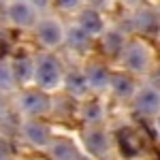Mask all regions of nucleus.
Returning a JSON list of instances; mask_svg holds the SVG:
<instances>
[{
	"instance_id": "nucleus-11",
	"label": "nucleus",
	"mask_w": 160,
	"mask_h": 160,
	"mask_svg": "<svg viewBox=\"0 0 160 160\" xmlns=\"http://www.w3.org/2000/svg\"><path fill=\"white\" fill-rule=\"evenodd\" d=\"M75 26H79L86 34L94 38L96 34H102L105 32V19H102V13L94 11V9H90V7H81L79 11H77V22Z\"/></svg>"
},
{
	"instance_id": "nucleus-22",
	"label": "nucleus",
	"mask_w": 160,
	"mask_h": 160,
	"mask_svg": "<svg viewBox=\"0 0 160 160\" xmlns=\"http://www.w3.org/2000/svg\"><path fill=\"white\" fill-rule=\"evenodd\" d=\"M11 143H9V139H4V137H0V160H9L11 158Z\"/></svg>"
},
{
	"instance_id": "nucleus-5",
	"label": "nucleus",
	"mask_w": 160,
	"mask_h": 160,
	"mask_svg": "<svg viewBox=\"0 0 160 160\" xmlns=\"http://www.w3.org/2000/svg\"><path fill=\"white\" fill-rule=\"evenodd\" d=\"M4 17H7V22L11 26L22 28V30L34 28V24L38 22L37 11L26 0H7V4H4Z\"/></svg>"
},
{
	"instance_id": "nucleus-8",
	"label": "nucleus",
	"mask_w": 160,
	"mask_h": 160,
	"mask_svg": "<svg viewBox=\"0 0 160 160\" xmlns=\"http://www.w3.org/2000/svg\"><path fill=\"white\" fill-rule=\"evenodd\" d=\"M19 128H22L24 139L30 143V145H34V148H47L49 141L53 139L49 126L43 122V120H30V118H24L22 124H19Z\"/></svg>"
},
{
	"instance_id": "nucleus-12",
	"label": "nucleus",
	"mask_w": 160,
	"mask_h": 160,
	"mask_svg": "<svg viewBox=\"0 0 160 160\" xmlns=\"http://www.w3.org/2000/svg\"><path fill=\"white\" fill-rule=\"evenodd\" d=\"M45 149H47V154L51 156V160H83L79 148L75 145L73 141L62 139V137L51 139L49 145H47Z\"/></svg>"
},
{
	"instance_id": "nucleus-13",
	"label": "nucleus",
	"mask_w": 160,
	"mask_h": 160,
	"mask_svg": "<svg viewBox=\"0 0 160 160\" xmlns=\"http://www.w3.org/2000/svg\"><path fill=\"white\" fill-rule=\"evenodd\" d=\"M100 47L102 53L109 56V58H120L122 56L124 47H126V37H124L122 30L118 28H105V32L100 34Z\"/></svg>"
},
{
	"instance_id": "nucleus-18",
	"label": "nucleus",
	"mask_w": 160,
	"mask_h": 160,
	"mask_svg": "<svg viewBox=\"0 0 160 160\" xmlns=\"http://www.w3.org/2000/svg\"><path fill=\"white\" fill-rule=\"evenodd\" d=\"M64 43L71 47L73 51H79V53H86L92 47V37L86 34L79 26H68L66 28V34H64Z\"/></svg>"
},
{
	"instance_id": "nucleus-1",
	"label": "nucleus",
	"mask_w": 160,
	"mask_h": 160,
	"mask_svg": "<svg viewBox=\"0 0 160 160\" xmlns=\"http://www.w3.org/2000/svg\"><path fill=\"white\" fill-rule=\"evenodd\" d=\"M62 81H64V66L60 58L49 51L38 53L34 58V79H32L37 90H43L45 94H49L62 86Z\"/></svg>"
},
{
	"instance_id": "nucleus-29",
	"label": "nucleus",
	"mask_w": 160,
	"mask_h": 160,
	"mask_svg": "<svg viewBox=\"0 0 160 160\" xmlns=\"http://www.w3.org/2000/svg\"><path fill=\"white\" fill-rule=\"evenodd\" d=\"M158 13H160V11H158Z\"/></svg>"
},
{
	"instance_id": "nucleus-16",
	"label": "nucleus",
	"mask_w": 160,
	"mask_h": 160,
	"mask_svg": "<svg viewBox=\"0 0 160 160\" xmlns=\"http://www.w3.org/2000/svg\"><path fill=\"white\" fill-rule=\"evenodd\" d=\"M79 120L86 126H100V122L105 120L102 102L96 98H83V102L79 105Z\"/></svg>"
},
{
	"instance_id": "nucleus-27",
	"label": "nucleus",
	"mask_w": 160,
	"mask_h": 160,
	"mask_svg": "<svg viewBox=\"0 0 160 160\" xmlns=\"http://www.w3.org/2000/svg\"><path fill=\"white\" fill-rule=\"evenodd\" d=\"M156 130H158V132H160V113H158V115H156Z\"/></svg>"
},
{
	"instance_id": "nucleus-26",
	"label": "nucleus",
	"mask_w": 160,
	"mask_h": 160,
	"mask_svg": "<svg viewBox=\"0 0 160 160\" xmlns=\"http://www.w3.org/2000/svg\"><path fill=\"white\" fill-rule=\"evenodd\" d=\"M4 113H7V96L4 92H0V118H4Z\"/></svg>"
},
{
	"instance_id": "nucleus-14",
	"label": "nucleus",
	"mask_w": 160,
	"mask_h": 160,
	"mask_svg": "<svg viewBox=\"0 0 160 160\" xmlns=\"http://www.w3.org/2000/svg\"><path fill=\"white\" fill-rule=\"evenodd\" d=\"M118 143L122 149V156H126V158H137L139 154H143L141 135L132 128H120L118 130Z\"/></svg>"
},
{
	"instance_id": "nucleus-7",
	"label": "nucleus",
	"mask_w": 160,
	"mask_h": 160,
	"mask_svg": "<svg viewBox=\"0 0 160 160\" xmlns=\"http://www.w3.org/2000/svg\"><path fill=\"white\" fill-rule=\"evenodd\" d=\"M81 137H83V145H86V149L92 154V156L105 158V156L109 154L111 137H109V132H107L102 126H86V130H83Z\"/></svg>"
},
{
	"instance_id": "nucleus-9",
	"label": "nucleus",
	"mask_w": 160,
	"mask_h": 160,
	"mask_svg": "<svg viewBox=\"0 0 160 160\" xmlns=\"http://www.w3.org/2000/svg\"><path fill=\"white\" fill-rule=\"evenodd\" d=\"M130 28L141 34H156L160 30V13L152 7H141L130 15Z\"/></svg>"
},
{
	"instance_id": "nucleus-25",
	"label": "nucleus",
	"mask_w": 160,
	"mask_h": 160,
	"mask_svg": "<svg viewBox=\"0 0 160 160\" xmlns=\"http://www.w3.org/2000/svg\"><path fill=\"white\" fill-rule=\"evenodd\" d=\"M126 9H130V11H137V9H141V7H145V0H120Z\"/></svg>"
},
{
	"instance_id": "nucleus-17",
	"label": "nucleus",
	"mask_w": 160,
	"mask_h": 160,
	"mask_svg": "<svg viewBox=\"0 0 160 160\" xmlns=\"http://www.w3.org/2000/svg\"><path fill=\"white\" fill-rule=\"evenodd\" d=\"M62 86L64 90L73 96V98H79L83 100L88 96V92H90V88L86 83V77L81 71H71V73H64V81H62Z\"/></svg>"
},
{
	"instance_id": "nucleus-15",
	"label": "nucleus",
	"mask_w": 160,
	"mask_h": 160,
	"mask_svg": "<svg viewBox=\"0 0 160 160\" xmlns=\"http://www.w3.org/2000/svg\"><path fill=\"white\" fill-rule=\"evenodd\" d=\"M107 90H111V94L115 96V98L120 100H130L132 98V94H135V81H132V77L126 73H111L109 77V88Z\"/></svg>"
},
{
	"instance_id": "nucleus-2",
	"label": "nucleus",
	"mask_w": 160,
	"mask_h": 160,
	"mask_svg": "<svg viewBox=\"0 0 160 160\" xmlns=\"http://www.w3.org/2000/svg\"><path fill=\"white\" fill-rule=\"evenodd\" d=\"M120 60L128 73L143 75L152 68V49L141 38H132V41H126V47H124Z\"/></svg>"
},
{
	"instance_id": "nucleus-19",
	"label": "nucleus",
	"mask_w": 160,
	"mask_h": 160,
	"mask_svg": "<svg viewBox=\"0 0 160 160\" xmlns=\"http://www.w3.org/2000/svg\"><path fill=\"white\" fill-rule=\"evenodd\" d=\"M13 64V77H15V83L24 86V83H30L34 79V58L30 56H22L17 60H11Z\"/></svg>"
},
{
	"instance_id": "nucleus-4",
	"label": "nucleus",
	"mask_w": 160,
	"mask_h": 160,
	"mask_svg": "<svg viewBox=\"0 0 160 160\" xmlns=\"http://www.w3.org/2000/svg\"><path fill=\"white\" fill-rule=\"evenodd\" d=\"M34 38L38 41L41 47L45 49H53V47H60L64 43V34H66V26L62 24L58 17H38V22L34 24Z\"/></svg>"
},
{
	"instance_id": "nucleus-20",
	"label": "nucleus",
	"mask_w": 160,
	"mask_h": 160,
	"mask_svg": "<svg viewBox=\"0 0 160 160\" xmlns=\"http://www.w3.org/2000/svg\"><path fill=\"white\" fill-rule=\"evenodd\" d=\"M15 77H13V64L7 58H0V92L15 90Z\"/></svg>"
},
{
	"instance_id": "nucleus-28",
	"label": "nucleus",
	"mask_w": 160,
	"mask_h": 160,
	"mask_svg": "<svg viewBox=\"0 0 160 160\" xmlns=\"http://www.w3.org/2000/svg\"><path fill=\"white\" fill-rule=\"evenodd\" d=\"M4 4H7V0H0V11H4Z\"/></svg>"
},
{
	"instance_id": "nucleus-3",
	"label": "nucleus",
	"mask_w": 160,
	"mask_h": 160,
	"mask_svg": "<svg viewBox=\"0 0 160 160\" xmlns=\"http://www.w3.org/2000/svg\"><path fill=\"white\" fill-rule=\"evenodd\" d=\"M15 105H17L19 113L24 118H30V120H41L43 115H47L51 111L49 94H45L43 90H37V88L19 92L15 98Z\"/></svg>"
},
{
	"instance_id": "nucleus-24",
	"label": "nucleus",
	"mask_w": 160,
	"mask_h": 160,
	"mask_svg": "<svg viewBox=\"0 0 160 160\" xmlns=\"http://www.w3.org/2000/svg\"><path fill=\"white\" fill-rule=\"evenodd\" d=\"M26 2H28V4H30V7H32L37 13L38 11H45V9L51 4V0H26Z\"/></svg>"
},
{
	"instance_id": "nucleus-10",
	"label": "nucleus",
	"mask_w": 160,
	"mask_h": 160,
	"mask_svg": "<svg viewBox=\"0 0 160 160\" xmlns=\"http://www.w3.org/2000/svg\"><path fill=\"white\" fill-rule=\"evenodd\" d=\"M81 73L86 77V83L90 88V92H105L109 88L111 73L107 71L105 64H100V62H88Z\"/></svg>"
},
{
	"instance_id": "nucleus-21",
	"label": "nucleus",
	"mask_w": 160,
	"mask_h": 160,
	"mask_svg": "<svg viewBox=\"0 0 160 160\" xmlns=\"http://www.w3.org/2000/svg\"><path fill=\"white\" fill-rule=\"evenodd\" d=\"M81 2H83V0H56V7H58L60 11L73 13V11H79V9H81Z\"/></svg>"
},
{
	"instance_id": "nucleus-6",
	"label": "nucleus",
	"mask_w": 160,
	"mask_h": 160,
	"mask_svg": "<svg viewBox=\"0 0 160 160\" xmlns=\"http://www.w3.org/2000/svg\"><path fill=\"white\" fill-rule=\"evenodd\" d=\"M130 100H132V109H135L139 115L156 118L160 113V90H156L154 86L137 88Z\"/></svg>"
},
{
	"instance_id": "nucleus-23",
	"label": "nucleus",
	"mask_w": 160,
	"mask_h": 160,
	"mask_svg": "<svg viewBox=\"0 0 160 160\" xmlns=\"http://www.w3.org/2000/svg\"><path fill=\"white\" fill-rule=\"evenodd\" d=\"M88 7L94 9V11H98V13H102L105 9L111 7V0H88Z\"/></svg>"
}]
</instances>
